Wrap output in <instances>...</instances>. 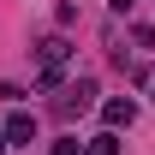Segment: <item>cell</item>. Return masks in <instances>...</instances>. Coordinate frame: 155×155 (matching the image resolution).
<instances>
[{
	"label": "cell",
	"instance_id": "6da1fadb",
	"mask_svg": "<svg viewBox=\"0 0 155 155\" xmlns=\"http://www.w3.org/2000/svg\"><path fill=\"white\" fill-rule=\"evenodd\" d=\"M84 107H96V78H72V84L54 96V114L60 119H78Z\"/></svg>",
	"mask_w": 155,
	"mask_h": 155
},
{
	"label": "cell",
	"instance_id": "7a4b0ae2",
	"mask_svg": "<svg viewBox=\"0 0 155 155\" xmlns=\"http://www.w3.org/2000/svg\"><path fill=\"white\" fill-rule=\"evenodd\" d=\"M0 131H6V149H12V143H36V114H6V125H0Z\"/></svg>",
	"mask_w": 155,
	"mask_h": 155
},
{
	"label": "cell",
	"instance_id": "3957f363",
	"mask_svg": "<svg viewBox=\"0 0 155 155\" xmlns=\"http://www.w3.org/2000/svg\"><path fill=\"white\" fill-rule=\"evenodd\" d=\"M101 119H107V131H119V125L137 119V101L131 96H107V101H101Z\"/></svg>",
	"mask_w": 155,
	"mask_h": 155
},
{
	"label": "cell",
	"instance_id": "277c9868",
	"mask_svg": "<svg viewBox=\"0 0 155 155\" xmlns=\"http://www.w3.org/2000/svg\"><path fill=\"white\" fill-rule=\"evenodd\" d=\"M36 60H42V66H66V60H72V42H66V36H48L36 48Z\"/></svg>",
	"mask_w": 155,
	"mask_h": 155
},
{
	"label": "cell",
	"instance_id": "5b68a950",
	"mask_svg": "<svg viewBox=\"0 0 155 155\" xmlns=\"http://www.w3.org/2000/svg\"><path fill=\"white\" fill-rule=\"evenodd\" d=\"M78 155H119V131H96V137H90Z\"/></svg>",
	"mask_w": 155,
	"mask_h": 155
},
{
	"label": "cell",
	"instance_id": "8992f818",
	"mask_svg": "<svg viewBox=\"0 0 155 155\" xmlns=\"http://www.w3.org/2000/svg\"><path fill=\"white\" fill-rule=\"evenodd\" d=\"M78 149H84V143H78L72 131H66V137H54V143H48V155H78Z\"/></svg>",
	"mask_w": 155,
	"mask_h": 155
},
{
	"label": "cell",
	"instance_id": "52a82bcc",
	"mask_svg": "<svg viewBox=\"0 0 155 155\" xmlns=\"http://www.w3.org/2000/svg\"><path fill=\"white\" fill-rule=\"evenodd\" d=\"M36 90H60V66H42V72H36Z\"/></svg>",
	"mask_w": 155,
	"mask_h": 155
},
{
	"label": "cell",
	"instance_id": "ba28073f",
	"mask_svg": "<svg viewBox=\"0 0 155 155\" xmlns=\"http://www.w3.org/2000/svg\"><path fill=\"white\" fill-rule=\"evenodd\" d=\"M131 42H137V48H155V30H149V24H131Z\"/></svg>",
	"mask_w": 155,
	"mask_h": 155
},
{
	"label": "cell",
	"instance_id": "9c48e42d",
	"mask_svg": "<svg viewBox=\"0 0 155 155\" xmlns=\"http://www.w3.org/2000/svg\"><path fill=\"white\" fill-rule=\"evenodd\" d=\"M107 6H114V12H131V0H107Z\"/></svg>",
	"mask_w": 155,
	"mask_h": 155
},
{
	"label": "cell",
	"instance_id": "30bf717a",
	"mask_svg": "<svg viewBox=\"0 0 155 155\" xmlns=\"http://www.w3.org/2000/svg\"><path fill=\"white\" fill-rule=\"evenodd\" d=\"M0 155H6V131H0Z\"/></svg>",
	"mask_w": 155,
	"mask_h": 155
},
{
	"label": "cell",
	"instance_id": "8fae6325",
	"mask_svg": "<svg viewBox=\"0 0 155 155\" xmlns=\"http://www.w3.org/2000/svg\"><path fill=\"white\" fill-rule=\"evenodd\" d=\"M149 96H155V90H149Z\"/></svg>",
	"mask_w": 155,
	"mask_h": 155
}]
</instances>
